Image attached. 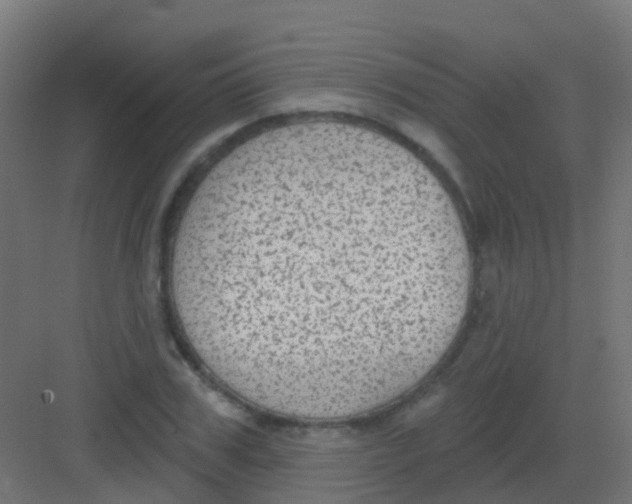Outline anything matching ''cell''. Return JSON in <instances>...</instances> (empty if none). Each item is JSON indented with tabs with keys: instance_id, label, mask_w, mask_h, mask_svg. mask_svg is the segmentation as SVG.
Returning a JSON list of instances; mask_svg holds the SVG:
<instances>
[{
	"instance_id": "cell-1",
	"label": "cell",
	"mask_w": 632,
	"mask_h": 504,
	"mask_svg": "<svg viewBox=\"0 0 632 504\" xmlns=\"http://www.w3.org/2000/svg\"><path fill=\"white\" fill-rule=\"evenodd\" d=\"M171 283L190 345L235 397L337 422L436 366L466 313L470 257L414 154L310 121L256 135L210 170L178 227Z\"/></svg>"
}]
</instances>
